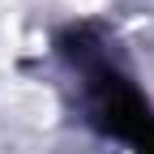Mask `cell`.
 Instances as JSON below:
<instances>
[{
	"mask_svg": "<svg viewBox=\"0 0 154 154\" xmlns=\"http://www.w3.org/2000/svg\"><path fill=\"white\" fill-rule=\"evenodd\" d=\"M90 120L99 124L107 137L133 141L137 150H146L154 141V111H150V103L120 73H111L107 64L90 69Z\"/></svg>",
	"mask_w": 154,
	"mask_h": 154,
	"instance_id": "cell-1",
	"label": "cell"
},
{
	"mask_svg": "<svg viewBox=\"0 0 154 154\" xmlns=\"http://www.w3.org/2000/svg\"><path fill=\"white\" fill-rule=\"evenodd\" d=\"M141 154H154V141H150V146H146V150H141Z\"/></svg>",
	"mask_w": 154,
	"mask_h": 154,
	"instance_id": "cell-2",
	"label": "cell"
}]
</instances>
